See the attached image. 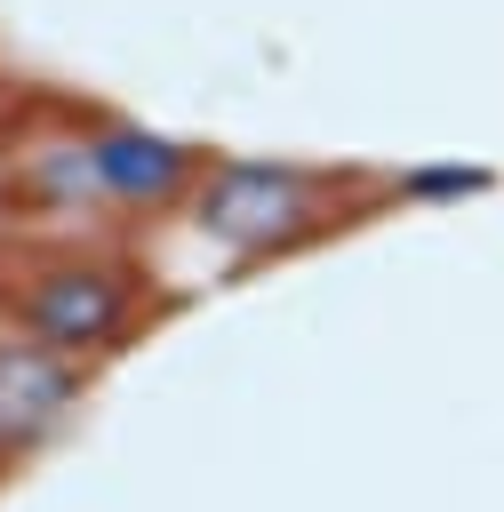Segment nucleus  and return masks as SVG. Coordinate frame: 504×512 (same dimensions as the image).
<instances>
[{"instance_id": "f257e3e1", "label": "nucleus", "mask_w": 504, "mask_h": 512, "mask_svg": "<svg viewBox=\"0 0 504 512\" xmlns=\"http://www.w3.org/2000/svg\"><path fill=\"white\" fill-rule=\"evenodd\" d=\"M0 312H8L16 336H40V344H56V352H72V360H104V352H120V344L144 328L152 296H144V280H136L128 264H112V256H48V264H32V272L8 288Z\"/></svg>"}, {"instance_id": "f03ea898", "label": "nucleus", "mask_w": 504, "mask_h": 512, "mask_svg": "<svg viewBox=\"0 0 504 512\" xmlns=\"http://www.w3.org/2000/svg\"><path fill=\"white\" fill-rule=\"evenodd\" d=\"M88 368L96 360H72L40 336L0 328V464H24L48 440H64V424L88 400Z\"/></svg>"}, {"instance_id": "7ed1b4c3", "label": "nucleus", "mask_w": 504, "mask_h": 512, "mask_svg": "<svg viewBox=\"0 0 504 512\" xmlns=\"http://www.w3.org/2000/svg\"><path fill=\"white\" fill-rule=\"evenodd\" d=\"M312 208H320V192H312V176H296V168H224V176L200 192L208 240H216L224 256H240V264L288 248V240L312 224Z\"/></svg>"}]
</instances>
